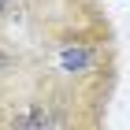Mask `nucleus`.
Wrapping results in <instances>:
<instances>
[{"instance_id": "obj_1", "label": "nucleus", "mask_w": 130, "mask_h": 130, "mask_svg": "<svg viewBox=\"0 0 130 130\" xmlns=\"http://www.w3.org/2000/svg\"><path fill=\"white\" fill-rule=\"evenodd\" d=\"M86 63H89V52H86V48H67V52H63V67H67V71L86 67Z\"/></svg>"}, {"instance_id": "obj_2", "label": "nucleus", "mask_w": 130, "mask_h": 130, "mask_svg": "<svg viewBox=\"0 0 130 130\" xmlns=\"http://www.w3.org/2000/svg\"><path fill=\"white\" fill-rule=\"evenodd\" d=\"M8 8H11V0H0V15H8Z\"/></svg>"}]
</instances>
